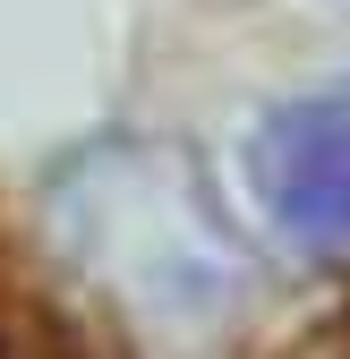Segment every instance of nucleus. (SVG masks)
Listing matches in <instances>:
<instances>
[{"mask_svg": "<svg viewBox=\"0 0 350 359\" xmlns=\"http://www.w3.org/2000/svg\"><path fill=\"white\" fill-rule=\"evenodd\" d=\"M256 197L299 248H350V86L282 103L256 128Z\"/></svg>", "mask_w": 350, "mask_h": 359, "instance_id": "obj_1", "label": "nucleus"}, {"mask_svg": "<svg viewBox=\"0 0 350 359\" xmlns=\"http://www.w3.org/2000/svg\"><path fill=\"white\" fill-rule=\"evenodd\" d=\"M0 359H128L85 308L43 274V257L0 222Z\"/></svg>", "mask_w": 350, "mask_h": 359, "instance_id": "obj_2", "label": "nucleus"}, {"mask_svg": "<svg viewBox=\"0 0 350 359\" xmlns=\"http://www.w3.org/2000/svg\"><path fill=\"white\" fill-rule=\"evenodd\" d=\"M282 359H350V291H342V299H333V308H325V317L299 334Z\"/></svg>", "mask_w": 350, "mask_h": 359, "instance_id": "obj_3", "label": "nucleus"}]
</instances>
